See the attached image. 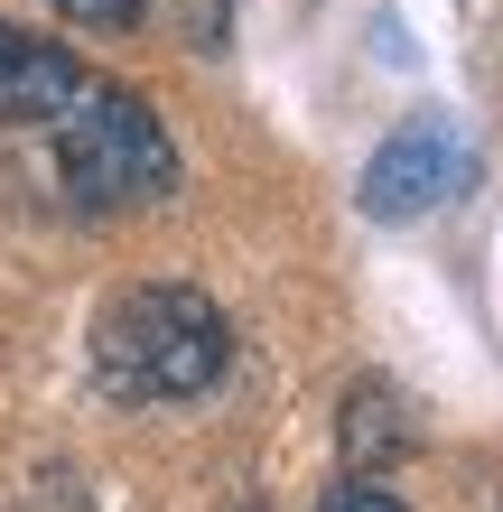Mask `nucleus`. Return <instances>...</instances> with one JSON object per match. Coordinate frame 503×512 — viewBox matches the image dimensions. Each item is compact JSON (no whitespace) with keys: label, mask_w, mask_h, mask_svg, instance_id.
Masks as SVG:
<instances>
[{"label":"nucleus","mask_w":503,"mask_h":512,"mask_svg":"<svg viewBox=\"0 0 503 512\" xmlns=\"http://www.w3.org/2000/svg\"><path fill=\"white\" fill-rule=\"evenodd\" d=\"M224 364H233V326L187 280H140L94 317V382L131 410L205 401L224 382Z\"/></svg>","instance_id":"nucleus-1"},{"label":"nucleus","mask_w":503,"mask_h":512,"mask_svg":"<svg viewBox=\"0 0 503 512\" xmlns=\"http://www.w3.org/2000/svg\"><path fill=\"white\" fill-rule=\"evenodd\" d=\"M47 149H56V187L75 205H94V215L150 205L177 187V140L159 131V112L131 84H103V75H84V94L47 122Z\"/></svg>","instance_id":"nucleus-2"},{"label":"nucleus","mask_w":503,"mask_h":512,"mask_svg":"<svg viewBox=\"0 0 503 512\" xmlns=\"http://www.w3.org/2000/svg\"><path fill=\"white\" fill-rule=\"evenodd\" d=\"M466 187H476V149H466V131L448 122V112H410V122L364 159L354 205H364L373 224H420V215H438V205H457Z\"/></svg>","instance_id":"nucleus-3"},{"label":"nucleus","mask_w":503,"mask_h":512,"mask_svg":"<svg viewBox=\"0 0 503 512\" xmlns=\"http://www.w3.org/2000/svg\"><path fill=\"white\" fill-rule=\"evenodd\" d=\"M84 56L75 47H56V38H28V28L0 19V122L10 131H47L56 112H66L84 94Z\"/></svg>","instance_id":"nucleus-4"},{"label":"nucleus","mask_w":503,"mask_h":512,"mask_svg":"<svg viewBox=\"0 0 503 512\" xmlns=\"http://www.w3.org/2000/svg\"><path fill=\"white\" fill-rule=\"evenodd\" d=\"M410 429H401V401L382 382H364V391H345V457H354V475H364L373 457H392Z\"/></svg>","instance_id":"nucleus-5"},{"label":"nucleus","mask_w":503,"mask_h":512,"mask_svg":"<svg viewBox=\"0 0 503 512\" xmlns=\"http://www.w3.org/2000/svg\"><path fill=\"white\" fill-rule=\"evenodd\" d=\"M56 10H66V19H84V28H140V19L159 10V0H56Z\"/></svg>","instance_id":"nucleus-6"},{"label":"nucleus","mask_w":503,"mask_h":512,"mask_svg":"<svg viewBox=\"0 0 503 512\" xmlns=\"http://www.w3.org/2000/svg\"><path fill=\"white\" fill-rule=\"evenodd\" d=\"M317 512H401V503L382 494V485H364V475H354V485H336V494L317 503Z\"/></svg>","instance_id":"nucleus-7"}]
</instances>
